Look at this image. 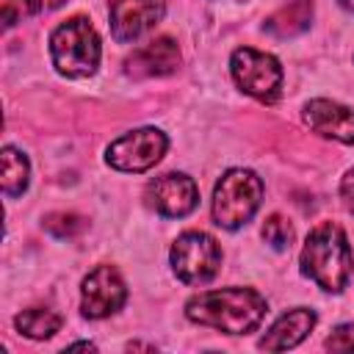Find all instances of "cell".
Returning a JSON list of instances; mask_svg holds the SVG:
<instances>
[{"label": "cell", "instance_id": "obj_13", "mask_svg": "<svg viewBox=\"0 0 354 354\" xmlns=\"http://www.w3.org/2000/svg\"><path fill=\"white\" fill-rule=\"evenodd\" d=\"M313 326H315V313L307 310V307H296V310H290V313L277 318V324L263 335L260 348H266V351L293 348L313 332Z\"/></svg>", "mask_w": 354, "mask_h": 354}, {"label": "cell", "instance_id": "obj_5", "mask_svg": "<svg viewBox=\"0 0 354 354\" xmlns=\"http://www.w3.org/2000/svg\"><path fill=\"white\" fill-rule=\"evenodd\" d=\"M218 266H221V249L216 238H210L207 232L199 230L183 232L171 246V268L177 279L185 285H202L213 279Z\"/></svg>", "mask_w": 354, "mask_h": 354}, {"label": "cell", "instance_id": "obj_20", "mask_svg": "<svg viewBox=\"0 0 354 354\" xmlns=\"http://www.w3.org/2000/svg\"><path fill=\"white\" fill-rule=\"evenodd\" d=\"M326 348L329 351H354V324H340L337 329H332V335L326 337Z\"/></svg>", "mask_w": 354, "mask_h": 354}, {"label": "cell", "instance_id": "obj_16", "mask_svg": "<svg viewBox=\"0 0 354 354\" xmlns=\"http://www.w3.org/2000/svg\"><path fill=\"white\" fill-rule=\"evenodd\" d=\"M28 158L14 149V147H3V194L6 196H19L28 188Z\"/></svg>", "mask_w": 354, "mask_h": 354}, {"label": "cell", "instance_id": "obj_3", "mask_svg": "<svg viewBox=\"0 0 354 354\" xmlns=\"http://www.w3.org/2000/svg\"><path fill=\"white\" fill-rule=\"evenodd\" d=\"M50 55L61 75L88 77L100 64V36L86 17H72L53 30Z\"/></svg>", "mask_w": 354, "mask_h": 354}, {"label": "cell", "instance_id": "obj_18", "mask_svg": "<svg viewBox=\"0 0 354 354\" xmlns=\"http://www.w3.org/2000/svg\"><path fill=\"white\" fill-rule=\"evenodd\" d=\"M86 227V221L80 218V216H75V213H50L47 218H44V230L50 232V235H55V238H72V235H77L80 230Z\"/></svg>", "mask_w": 354, "mask_h": 354}, {"label": "cell", "instance_id": "obj_8", "mask_svg": "<svg viewBox=\"0 0 354 354\" xmlns=\"http://www.w3.org/2000/svg\"><path fill=\"white\" fill-rule=\"evenodd\" d=\"M144 199L155 213L166 218H180V216H188L199 205V188L188 174L169 171L147 183Z\"/></svg>", "mask_w": 354, "mask_h": 354}, {"label": "cell", "instance_id": "obj_12", "mask_svg": "<svg viewBox=\"0 0 354 354\" xmlns=\"http://www.w3.org/2000/svg\"><path fill=\"white\" fill-rule=\"evenodd\" d=\"M177 66H180V50L177 41L169 36H158L141 44L127 58V75L133 77H163L171 75Z\"/></svg>", "mask_w": 354, "mask_h": 354}, {"label": "cell", "instance_id": "obj_9", "mask_svg": "<svg viewBox=\"0 0 354 354\" xmlns=\"http://www.w3.org/2000/svg\"><path fill=\"white\" fill-rule=\"evenodd\" d=\"M127 299V288L113 266H97L80 290V304L86 318H108L113 315Z\"/></svg>", "mask_w": 354, "mask_h": 354}, {"label": "cell", "instance_id": "obj_21", "mask_svg": "<svg viewBox=\"0 0 354 354\" xmlns=\"http://www.w3.org/2000/svg\"><path fill=\"white\" fill-rule=\"evenodd\" d=\"M340 196H343V205L354 213V169L346 171L343 183H340Z\"/></svg>", "mask_w": 354, "mask_h": 354}, {"label": "cell", "instance_id": "obj_1", "mask_svg": "<svg viewBox=\"0 0 354 354\" xmlns=\"http://www.w3.org/2000/svg\"><path fill=\"white\" fill-rule=\"evenodd\" d=\"M266 299L252 288H218L202 290L188 299L185 315L194 324L213 326L224 335L254 332L266 315Z\"/></svg>", "mask_w": 354, "mask_h": 354}, {"label": "cell", "instance_id": "obj_10", "mask_svg": "<svg viewBox=\"0 0 354 354\" xmlns=\"http://www.w3.org/2000/svg\"><path fill=\"white\" fill-rule=\"evenodd\" d=\"M166 11V0H113L111 33L116 41H133L147 33Z\"/></svg>", "mask_w": 354, "mask_h": 354}, {"label": "cell", "instance_id": "obj_7", "mask_svg": "<svg viewBox=\"0 0 354 354\" xmlns=\"http://www.w3.org/2000/svg\"><path fill=\"white\" fill-rule=\"evenodd\" d=\"M169 141L160 130L155 127H138L122 138H116L111 147H108V163L119 171H147L152 169L163 152H166Z\"/></svg>", "mask_w": 354, "mask_h": 354}, {"label": "cell", "instance_id": "obj_4", "mask_svg": "<svg viewBox=\"0 0 354 354\" xmlns=\"http://www.w3.org/2000/svg\"><path fill=\"white\" fill-rule=\"evenodd\" d=\"M263 199V180L249 169H230L213 191V221L224 230L243 227Z\"/></svg>", "mask_w": 354, "mask_h": 354}, {"label": "cell", "instance_id": "obj_14", "mask_svg": "<svg viewBox=\"0 0 354 354\" xmlns=\"http://www.w3.org/2000/svg\"><path fill=\"white\" fill-rule=\"evenodd\" d=\"M313 17V3L310 0H288V6H282L277 14H271L266 19V30H271L279 39L296 36L301 30H307Z\"/></svg>", "mask_w": 354, "mask_h": 354}, {"label": "cell", "instance_id": "obj_6", "mask_svg": "<svg viewBox=\"0 0 354 354\" xmlns=\"http://www.w3.org/2000/svg\"><path fill=\"white\" fill-rule=\"evenodd\" d=\"M232 77L235 83L260 102H277L282 88V66L274 55L254 47H238L232 53Z\"/></svg>", "mask_w": 354, "mask_h": 354}, {"label": "cell", "instance_id": "obj_11", "mask_svg": "<svg viewBox=\"0 0 354 354\" xmlns=\"http://www.w3.org/2000/svg\"><path fill=\"white\" fill-rule=\"evenodd\" d=\"M304 122L324 138L340 144H354V111L332 100H310L304 108Z\"/></svg>", "mask_w": 354, "mask_h": 354}, {"label": "cell", "instance_id": "obj_23", "mask_svg": "<svg viewBox=\"0 0 354 354\" xmlns=\"http://www.w3.org/2000/svg\"><path fill=\"white\" fill-rule=\"evenodd\" d=\"M337 3H340L346 11H354V0H337Z\"/></svg>", "mask_w": 354, "mask_h": 354}, {"label": "cell", "instance_id": "obj_15", "mask_svg": "<svg viewBox=\"0 0 354 354\" xmlns=\"http://www.w3.org/2000/svg\"><path fill=\"white\" fill-rule=\"evenodd\" d=\"M14 324L25 337L44 340V337H53L61 329V315H55L53 310H44V307H30V310H22L14 318Z\"/></svg>", "mask_w": 354, "mask_h": 354}, {"label": "cell", "instance_id": "obj_2", "mask_svg": "<svg viewBox=\"0 0 354 354\" xmlns=\"http://www.w3.org/2000/svg\"><path fill=\"white\" fill-rule=\"evenodd\" d=\"M301 271L324 290L340 293L346 288L351 277V246L337 224L324 221L310 230L301 249Z\"/></svg>", "mask_w": 354, "mask_h": 354}, {"label": "cell", "instance_id": "obj_22", "mask_svg": "<svg viewBox=\"0 0 354 354\" xmlns=\"http://www.w3.org/2000/svg\"><path fill=\"white\" fill-rule=\"evenodd\" d=\"M69 348H88V351H94V343H72Z\"/></svg>", "mask_w": 354, "mask_h": 354}, {"label": "cell", "instance_id": "obj_17", "mask_svg": "<svg viewBox=\"0 0 354 354\" xmlns=\"http://www.w3.org/2000/svg\"><path fill=\"white\" fill-rule=\"evenodd\" d=\"M263 241L271 246V249H288L290 241H293V227L288 224V218L282 216H268L266 224H263Z\"/></svg>", "mask_w": 354, "mask_h": 354}, {"label": "cell", "instance_id": "obj_19", "mask_svg": "<svg viewBox=\"0 0 354 354\" xmlns=\"http://www.w3.org/2000/svg\"><path fill=\"white\" fill-rule=\"evenodd\" d=\"M39 11H41V0H6L3 3V22H6V28H11L14 22L28 19Z\"/></svg>", "mask_w": 354, "mask_h": 354}]
</instances>
